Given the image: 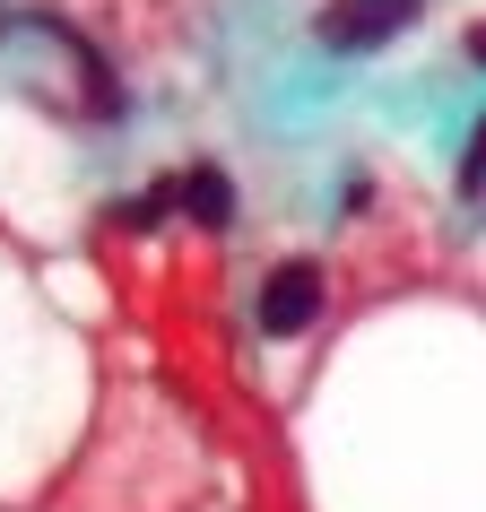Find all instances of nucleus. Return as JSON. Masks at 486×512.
Masks as SVG:
<instances>
[{
  "label": "nucleus",
  "instance_id": "1",
  "mask_svg": "<svg viewBox=\"0 0 486 512\" xmlns=\"http://www.w3.org/2000/svg\"><path fill=\"white\" fill-rule=\"evenodd\" d=\"M408 18H417V0H339V9H322V44L374 53V44H391Z\"/></svg>",
  "mask_w": 486,
  "mask_h": 512
},
{
  "label": "nucleus",
  "instance_id": "2",
  "mask_svg": "<svg viewBox=\"0 0 486 512\" xmlns=\"http://www.w3.org/2000/svg\"><path fill=\"white\" fill-rule=\"evenodd\" d=\"M313 313H322V270L313 261L270 270V287H261V330L270 339H296V330H313Z\"/></svg>",
  "mask_w": 486,
  "mask_h": 512
},
{
  "label": "nucleus",
  "instance_id": "3",
  "mask_svg": "<svg viewBox=\"0 0 486 512\" xmlns=\"http://www.w3.org/2000/svg\"><path fill=\"white\" fill-rule=\"evenodd\" d=\"M183 217H200V226H226V217H235V183H226L217 165H191V174H183Z\"/></svg>",
  "mask_w": 486,
  "mask_h": 512
},
{
  "label": "nucleus",
  "instance_id": "4",
  "mask_svg": "<svg viewBox=\"0 0 486 512\" xmlns=\"http://www.w3.org/2000/svg\"><path fill=\"white\" fill-rule=\"evenodd\" d=\"M486 183V122H478V139H469V157H460V191H478Z\"/></svg>",
  "mask_w": 486,
  "mask_h": 512
},
{
  "label": "nucleus",
  "instance_id": "5",
  "mask_svg": "<svg viewBox=\"0 0 486 512\" xmlns=\"http://www.w3.org/2000/svg\"><path fill=\"white\" fill-rule=\"evenodd\" d=\"M469 53H478V61H486V27H469Z\"/></svg>",
  "mask_w": 486,
  "mask_h": 512
}]
</instances>
